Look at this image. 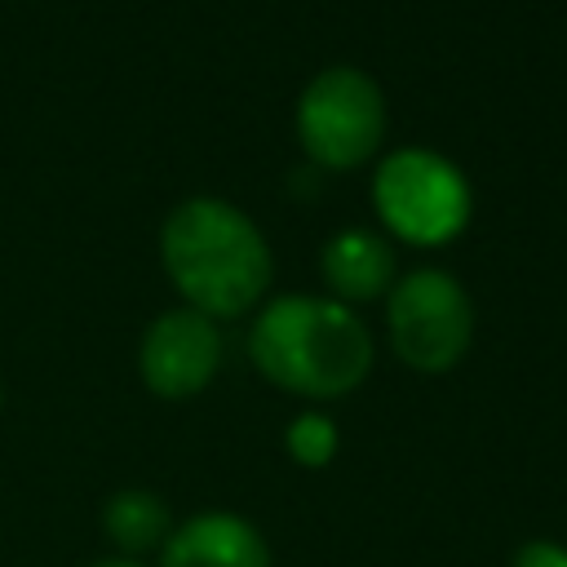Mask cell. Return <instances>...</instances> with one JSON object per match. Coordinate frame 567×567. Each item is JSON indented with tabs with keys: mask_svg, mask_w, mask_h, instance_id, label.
I'll list each match as a JSON object with an SVG mask.
<instances>
[{
	"mask_svg": "<svg viewBox=\"0 0 567 567\" xmlns=\"http://www.w3.org/2000/svg\"><path fill=\"white\" fill-rule=\"evenodd\" d=\"M164 270L199 315L248 310L270 279V248L261 230L221 199H186L168 213L159 235Z\"/></svg>",
	"mask_w": 567,
	"mask_h": 567,
	"instance_id": "6da1fadb",
	"label": "cell"
},
{
	"mask_svg": "<svg viewBox=\"0 0 567 567\" xmlns=\"http://www.w3.org/2000/svg\"><path fill=\"white\" fill-rule=\"evenodd\" d=\"M248 354L257 372L279 390H292L306 399H337L368 377L372 337L337 301L279 297L252 323Z\"/></svg>",
	"mask_w": 567,
	"mask_h": 567,
	"instance_id": "7a4b0ae2",
	"label": "cell"
},
{
	"mask_svg": "<svg viewBox=\"0 0 567 567\" xmlns=\"http://www.w3.org/2000/svg\"><path fill=\"white\" fill-rule=\"evenodd\" d=\"M385 106L381 89L354 66L319 71L297 102V133L315 164L354 168L381 146Z\"/></svg>",
	"mask_w": 567,
	"mask_h": 567,
	"instance_id": "3957f363",
	"label": "cell"
},
{
	"mask_svg": "<svg viewBox=\"0 0 567 567\" xmlns=\"http://www.w3.org/2000/svg\"><path fill=\"white\" fill-rule=\"evenodd\" d=\"M372 199L381 221L408 244H443L470 217V186L434 151H399L377 168Z\"/></svg>",
	"mask_w": 567,
	"mask_h": 567,
	"instance_id": "277c9868",
	"label": "cell"
},
{
	"mask_svg": "<svg viewBox=\"0 0 567 567\" xmlns=\"http://www.w3.org/2000/svg\"><path fill=\"white\" fill-rule=\"evenodd\" d=\"M474 337V306L447 270H412L390 292V341L416 372H447Z\"/></svg>",
	"mask_w": 567,
	"mask_h": 567,
	"instance_id": "5b68a950",
	"label": "cell"
},
{
	"mask_svg": "<svg viewBox=\"0 0 567 567\" xmlns=\"http://www.w3.org/2000/svg\"><path fill=\"white\" fill-rule=\"evenodd\" d=\"M221 359V337L208 315L199 310H168L142 337V381L159 399L199 394Z\"/></svg>",
	"mask_w": 567,
	"mask_h": 567,
	"instance_id": "8992f818",
	"label": "cell"
},
{
	"mask_svg": "<svg viewBox=\"0 0 567 567\" xmlns=\"http://www.w3.org/2000/svg\"><path fill=\"white\" fill-rule=\"evenodd\" d=\"M159 567H270V549L261 532L239 514L208 509L168 532Z\"/></svg>",
	"mask_w": 567,
	"mask_h": 567,
	"instance_id": "52a82bcc",
	"label": "cell"
},
{
	"mask_svg": "<svg viewBox=\"0 0 567 567\" xmlns=\"http://www.w3.org/2000/svg\"><path fill=\"white\" fill-rule=\"evenodd\" d=\"M323 279L337 288V297L368 301V297L385 292V284L394 279V252L381 235L346 230V235L328 239V248H323Z\"/></svg>",
	"mask_w": 567,
	"mask_h": 567,
	"instance_id": "ba28073f",
	"label": "cell"
},
{
	"mask_svg": "<svg viewBox=\"0 0 567 567\" xmlns=\"http://www.w3.org/2000/svg\"><path fill=\"white\" fill-rule=\"evenodd\" d=\"M106 536L115 549L124 554H146V549H164L168 540V505L155 496V492H142V487H128V492H115L106 501Z\"/></svg>",
	"mask_w": 567,
	"mask_h": 567,
	"instance_id": "9c48e42d",
	"label": "cell"
},
{
	"mask_svg": "<svg viewBox=\"0 0 567 567\" xmlns=\"http://www.w3.org/2000/svg\"><path fill=\"white\" fill-rule=\"evenodd\" d=\"M288 452H292V461H301V465H328L332 452H337V430H332V421L319 416V412L297 416V421L288 425Z\"/></svg>",
	"mask_w": 567,
	"mask_h": 567,
	"instance_id": "30bf717a",
	"label": "cell"
},
{
	"mask_svg": "<svg viewBox=\"0 0 567 567\" xmlns=\"http://www.w3.org/2000/svg\"><path fill=\"white\" fill-rule=\"evenodd\" d=\"M514 567H567V549L563 545H549V540H532L518 549V563Z\"/></svg>",
	"mask_w": 567,
	"mask_h": 567,
	"instance_id": "8fae6325",
	"label": "cell"
},
{
	"mask_svg": "<svg viewBox=\"0 0 567 567\" xmlns=\"http://www.w3.org/2000/svg\"><path fill=\"white\" fill-rule=\"evenodd\" d=\"M93 567H142V563H133V558H102V563H93Z\"/></svg>",
	"mask_w": 567,
	"mask_h": 567,
	"instance_id": "7c38bea8",
	"label": "cell"
}]
</instances>
